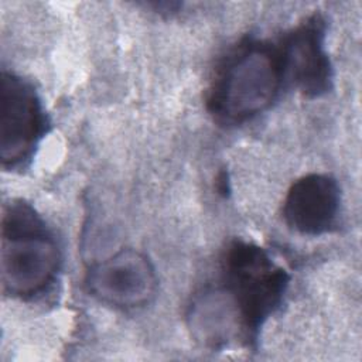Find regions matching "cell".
I'll return each mask as SVG.
<instances>
[{"mask_svg":"<svg viewBox=\"0 0 362 362\" xmlns=\"http://www.w3.org/2000/svg\"><path fill=\"white\" fill-rule=\"evenodd\" d=\"M283 81L279 48L249 40L219 66L209 89L208 109L219 122H245L272 105Z\"/></svg>","mask_w":362,"mask_h":362,"instance_id":"obj_1","label":"cell"},{"mask_svg":"<svg viewBox=\"0 0 362 362\" xmlns=\"http://www.w3.org/2000/svg\"><path fill=\"white\" fill-rule=\"evenodd\" d=\"M61 253L54 235L35 209L23 202L10 204L1 221V281L16 297H33L55 279Z\"/></svg>","mask_w":362,"mask_h":362,"instance_id":"obj_2","label":"cell"},{"mask_svg":"<svg viewBox=\"0 0 362 362\" xmlns=\"http://www.w3.org/2000/svg\"><path fill=\"white\" fill-rule=\"evenodd\" d=\"M284 79L307 98L331 90L334 71L325 49V21L314 14L291 30L279 48Z\"/></svg>","mask_w":362,"mask_h":362,"instance_id":"obj_6","label":"cell"},{"mask_svg":"<svg viewBox=\"0 0 362 362\" xmlns=\"http://www.w3.org/2000/svg\"><path fill=\"white\" fill-rule=\"evenodd\" d=\"M341 189L328 174L311 173L296 180L283 202L286 223L301 235L320 236L337 226Z\"/></svg>","mask_w":362,"mask_h":362,"instance_id":"obj_7","label":"cell"},{"mask_svg":"<svg viewBox=\"0 0 362 362\" xmlns=\"http://www.w3.org/2000/svg\"><path fill=\"white\" fill-rule=\"evenodd\" d=\"M287 272L255 243L235 240L222 260V286L242 318L247 342L280 305L288 286Z\"/></svg>","mask_w":362,"mask_h":362,"instance_id":"obj_3","label":"cell"},{"mask_svg":"<svg viewBox=\"0 0 362 362\" xmlns=\"http://www.w3.org/2000/svg\"><path fill=\"white\" fill-rule=\"evenodd\" d=\"M157 274L148 257L134 249H120L92 264L85 286L98 301L133 310L148 304L157 293Z\"/></svg>","mask_w":362,"mask_h":362,"instance_id":"obj_5","label":"cell"},{"mask_svg":"<svg viewBox=\"0 0 362 362\" xmlns=\"http://www.w3.org/2000/svg\"><path fill=\"white\" fill-rule=\"evenodd\" d=\"M47 116L35 89L3 71L0 86V158L13 168L28 160L47 132Z\"/></svg>","mask_w":362,"mask_h":362,"instance_id":"obj_4","label":"cell"},{"mask_svg":"<svg viewBox=\"0 0 362 362\" xmlns=\"http://www.w3.org/2000/svg\"><path fill=\"white\" fill-rule=\"evenodd\" d=\"M192 337L208 348H222L239 337L246 339L242 318L223 286L202 290L188 310Z\"/></svg>","mask_w":362,"mask_h":362,"instance_id":"obj_8","label":"cell"}]
</instances>
